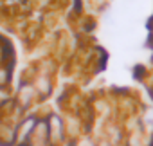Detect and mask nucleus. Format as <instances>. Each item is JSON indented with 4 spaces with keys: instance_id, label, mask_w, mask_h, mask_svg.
<instances>
[{
    "instance_id": "nucleus-2",
    "label": "nucleus",
    "mask_w": 153,
    "mask_h": 146,
    "mask_svg": "<svg viewBox=\"0 0 153 146\" xmlns=\"http://www.w3.org/2000/svg\"><path fill=\"white\" fill-rule=\"evenodd\" d=\"M40 115L36 114H27L24 115L18 123H16V130H15V146H25L33 135V130L38 123Z\"/></svg>"
},
{
    "instance_id": "nucleus-3",
    "label": "nucleus",
    "mask_w": 153,
    "mask_h": 146,
    "mask_svg": "<svg viewBox=\"0 0 153 146\" xmlns=\"http://www.w3.org/2000/svg\"><path fill=\"white\" fill-rule=\"evenodd\" d=\"M36 99H40V98H38V94H36V89H34L33 81L22 83L20 89H18V92H16V105H18V108H20L22 112H27V110L34 105Z\"/></svg>"
},
{
    "instance_id": "nucleus-4",
    "label": "nucleus",
    "mask_w": 153,
    "mask_h": 146,
    "mask_svg": "<svg viewBox=\"0 0 153 146\" xmlns=\"http://www.w3.org/2000/svg\"><path fill=\"white\" fill-rule=\"evenodd\" d=\"M33 85H34L36 94H38V98H40V99L49 98V96H51V92H52V78H51L49 74H45V72H40V74L34 78Z\"/></svg>"
},
{
    "instance_id": "nucleus-1",
    "label": "nucleus",
    "mask_w": 153,
    "mask_h": 146,
    "mask_svg": "<svg viewBox=\"0 0 153 146\" xmlns=\"http://www.w3.org/2000/svg\"><path fill=\"white\" fill-rule=\"evenodd\" d=\"M47 117V124H49V135H51V142L54 146H63L67 144V123L65 119L56 114V112H51Z\"/></svg>"
},
{
    "instance_id": "nucleus-5",
    "label": "nucleus",
    "mask_w": 153,
    "mask_h": 146,
    "mask_svg": "<svg viewBox=\"0 0 153 146\" xmlns=\"http://www.w3.org/2000/svg\"><path fill=\"white\" fill-rule=\"evenodd\" d=\"M70 146H97V141H94L90 135H79L76 141H70Z\"/></svg>"
},
{
    "instance_id": "nucleus-6",
    "label": "nucleus",
    "mask_w": 153,
    "mask_h": 146,
    "mask_svg": "<svg viewBox=\"0 0 153 146\" xmlns=\"http://www.w3.org/2000/svg\"><path fill=\"white\" fill-rule=\"evenodd\" d=\"M97 146H115V144L110 142L108 139H101V141H97Z\"/></svg>"
}]
</instances>
